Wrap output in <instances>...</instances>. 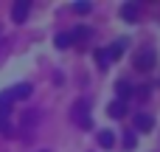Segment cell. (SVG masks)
I'll return each mask as SVG.
<instances>
[{
	"label": "cell",
	"instance_id": "6da1fadb",
	"mask_svg": "<svg viewBox=\"0 0 160 152\" xmlns=\"http://www.w3.org/2000/svg\"><path fill=\"white\" fill-rule=\"evenodd\" d=\"M73 121H79V127H84V130L93 127V118H90V102H87V99H82V102L73 107Z\"/></svg>",
	"mask_w": 160,
	"mask_h": 152
},
{
	"label": "cell",
	"instance_id": "277c9868",
	"mask_svg": "<svg viewBox=\"0 0 160 152\" xmlns=\"http://www.w3.org/2000/svg\"><path fill=\"white\" fill-rule=\"evenodd\" d=\"M138 14H141L138 3H124V6H121V17H124L127 23H135V20H138Z\"/></svg>",
	"mask_w": 160,
	"mask_h": 152
},
{
	"label": "cell",
	"instance_id": "3957f363",
	"mask_svg": "<svg viewBox=\"0 0 160 152\" xmlns=\"http://www.w3.org/2000/svg\"><path fill=\"white\" fill-rule=\"evenodd\" d=\"M28 11H31V3H28V0H17V3H14V8H11L14 23H22V20L28 17Z\"/></svg>",
	"mask_w": 160,
	"mask_h": 152
},
{
	"label": "cell",
	"instance_id": "ba28073f",
	"mask_svg": "<svg viewBox=\"0 0 160 152\" xmlns=\"http://www.w3.org/2000/svg\"><path fill=\"white\" fill-rule=\"evenodd\" d=\"M124 51H127V39H118V42H112V45H110V51H107L110 62H112V59H118V56H121Z\"/></svg>",
	"mask_w": 160,
	"mask_h": 152
},
{
	"label": "cell",
	"instance_id": "5b68a950",
	"mask_svg": "<svg viewBox=\"0 0 160 152\" xmlns=\"http://www.w3.org/2000/svg\"><path fill=\"white\" fill-rule=\"evenodd\" d=\"M8 93H11V99H28V96H31L34 90H31V85H28V82H22V85H17V87H11Z\"/></svg>",
	"mask_w": 160,
	"mask_h": 152
},
{
	"label": "cell",
	"instance_id": "7a4b0ae2",
	"mask_svg": "<svg viewBox=\"0 0 160 152\" xmlns=\"http://www.w3.org/2000/svg\"><path fill=\"white\" fill-rule=\"evenodd\" d=\"M155 62H158V54H155L152 48L141 51V54H138V59H135V65H138L141 71H152V68H155Z\"/></svg>",
	"mask_w": 160,
	"mask_h": 152
},
{
	"label": "cell",
	"instance_id": "5bb4252c",
	"mask_svg": "<svg viewBox=\"0 0 160 152\" xmlns=\"http://www.w3.org/2000/svg\"><path fill=\"white\" fill-rule=\"evenodd\" d=\"M0 133H6V135L11 133V121H8V116H6V113H0Z\"/></svg>",
	"mask_w": 160,
	"mask_h": 152
},
{
	"label": "cell",
	"instance_id": "2e32d148",
	"mask_svg": "<svg viewBox=\"0 0 160 152\" xmlns=\"http://www.w3.org/2000/svg\"><path fill=\"white\" fill-rule=\"evenodd\" d=\"M73 8L82 11V14H87V11H90V0H79V3H73Z\"/></svg>",
	"mask_w": 160,
	"mask_h": 152
},
{
	"label": "cell",
	"instance_id": "8fae6325",
	"mask_svg": "<svg viewBox=\"0 0 160 152\" xmlns=\"http://www.w3.org/2000/svg\"><path fill=\"white\" fill-rule=\"evenodd\" d=\"M98 144H101L104 149H112V144H115V135H112L110 130H101V133H98Z\"/></svg>",
	"mask_w": 160,
	"mask_h": 152
},
{
	"label": "cell",
	"instance_id": "ac0fdd59",
	"mask_svg": "<svg viewBox=\"0 0 160 152\" xmlns=\"http://www.w3.org/2000/svg\"><path fill=\"white\" fill-rule=\"evenodd\" d=\"M124 138H127V141H124V147H127V149H132V147H135V135H132V133H127Z\"/></svg>",
	"mask_w": 160,
	"mask_h": 152
},
{
	"label": "cell",
	"instance_id": "e0dca14e",
	"mask_svg": "<svg viewBox=\"0 0 160 152\" xmlns=\"http://www.w3.org/2000/svg\"><path fill=\"white\" fill-rule=\"evenodd\" d=\"M34 121H37V113H22V127H28Z\"/></svg>",
	"mask_w": 160,
	"mask_h": 152
},
{
	"label": "cell",
	"instance_id": "4fadbf2b",
	"mask_svg": "<svg viewBox=\"0 0 160 152\" xmlns=\"http://www.w3.org/2000/svg\"><path fill=\"white\" fill-rule=\"evenodd\" d=\"M96 62H98V68H107V65H110V56H107V51H104V48H98V51H96Z\"/></svg>",
	"mask_w": 160,
	"mask_h": 152
},
{
	"label": "cell",
	"instance_id": "8992f818",
	"mask_svg": "<svg viewBox=\"0 0 160 152\" xmlns=\"http://www.w3.org/2000/svg\"><path fill=\"white\" fill-rule=\"evenodd\" d=\"M152 124H155V121H152V116H149V113H138V116H135V127H138V130L149 133V130H152Z\"/></svg>",
	"mask_w": 160,
	"mask_h": 152
},
{
	"label": "cell",
	"instance_id": "7c38bea8",
	"mask_svg": "<svg viewBox=\"0 0 160 152\" xmlns=\"http://www.w3.org/2000/svg\"><path fill=\"white\" fill-rule=\"evenodd\" d=\"M11 104H14V99H11V93H0V113H6V116H8V110H11Z\"/></svg>",
	"mask_w": 160,
	"mask_h": 152
},
{
	"label": "cell",
	"instance_id": "9c48e42d",
	"mask_svg": "<svg viewBox=\"0 0 160 152\" xmlns=\"http://www.w3.org/2000/svg\"><path fill=\"white\" fill-rule=\"evenodd\" d=\"M107 113H110L112 118H124V116H127V102H112V104L107 107Z\"/></svg>",
	"mask_w": 160,
	"mask_h": 152
},
{
	"label": "cell",
	"instance_id": "9a60e30c",
	"mask_svg": "<svg viewBox=\"0 0 160 152\" xmlns=\"http://www.w3.org/2000/svg\"><path fill=\"white\" fill-rule=\"evenodd\" d=\"M70 45V34H56V48H68Z\"/></svg>",
	"mask_w": 160,
	"mask_h": 152
},
{
	"label": "cell",
	"instance_id": "30bf717a",
	"mask_svg": "<svg viewBox=\"0 0 160 152\" xmlns=\"http://www.w3.org/2000/svg\"><path fill=\"white\" fill-rule=\"evenodd\" d=\"M115 93H118V102H127V99L132 96V85H129V82H118V85H115Z\"/></svg>",
	"mask_w": 160,
	"mask_h": 152
},
{
	"label": "cell",
	"instance_id": "52a82bcc",
	"mask_svg": "<svg viewBox=\"0 0 160 152\" xmlns=\"http://www.w3.org/2000/svg\"><path fill=\"white\" fill-rule=\"evenodd\" d=\"M90 28L87 25H79V28H73V34H70V42H84V39H90Z\"/></svg>",
	"mask_w": 160,
	"mask_h": 152
}]
</instances>
